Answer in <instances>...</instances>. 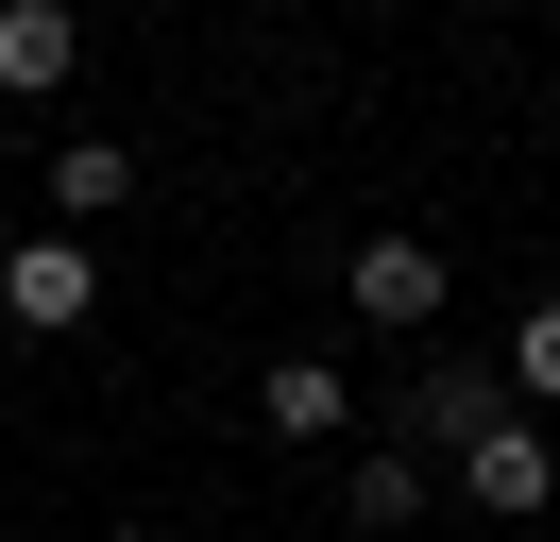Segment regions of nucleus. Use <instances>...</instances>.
<instances>
[{"instance_id": "1", "label": "nucleus", "mask_w": 560, "mask_h": 542, "mask_svg": "<svg viewBox=\"0 0 560 542\" xmlns=\"http://www.w3.org/2000/svg\"><path fill=\"white\" fill-rule=\"evenodd\" d=\"M458 492H476L492 526H544V508H560V440H544V424L510 406L492 440H458Z\"/></svg>"}, {"instance_id": "2", "label": "nucleus", "mask_w": 560, "mask_h": 542, "mask_svg": "<svg viewBox=\"0 0 560 542\" xmlns=\"http://www.w3.org/2000/svg\"><path fill=\"white\" fill-rule=\"evenodd\" d=\"M492 424H510V373H492V356L408 373V458H458V440H492Z\"/></svg>"}, {"instance_id": "3", "label": "nucleus", "mask_w": 560, "mask_h": 542, "mask_svg": "<svg viewBox=\"0 0 560 542\" xmlns=\"http://www.w3.org/2000/svg\"><path fill=\"white\" fill-rule=\"evenodd\" d=\"M0 305H18L35 339H69L85 305H103V255H85V237H18V255H0Z\"/></svg>"}, {"instance_id": "4", "label": "nucleus", "mask_w": 560, "mask_h": 542, "mask_svg": "<svg viewBox=\"0 0 560 542\" xmlns=\"http://www.w3.org/2000/svg\"><path fill=\"white\" fill-rule=\"evenodd\" d=\"M340 288H357V322H390V339H424V322H442V255H424V237H357V271H340Z\"/></svg>"}, {"instance_id": "5", "label": "nucleus", "mask_w": 560, "mask_h": 542, "mask_svg": "<svg viewBox=\"0 0 560 542\" xmlns=\"http://www.w3.org/2000/svg\"><path fill=\"white\" fill-rule=\"evenodd\" d=\"M255 424H272V440H340L357 424V373L340 356H272V373H255Z\"/></svg>"}, {"instance_id": "6", "label": "nucleus", "mask_w": 560, "mask_h": 542, "mask_svg": "<svg viewBox=\"0 0 560 542\" xmlns=\"http://www.w3.org/2000/svg\"><path fill=\"white\" fill-rule=\"evenodd\" d=\"M69 68H85V17H69V0H0V85L35 102V85H69Z\"/></svg>"}, {"instance_id": "7", "label": "nucleus", "mask_w": 560, "mask_h": 542, "mask_svg": "<svg viewBox=\"0 0 560 542\" xmlns=\"http://www.w3.org/2000/svg\"><path fill=\"white\" fill-rule=\"evenodd\" d=\"M340 508H357V542H390V526H424V458H408V440H374V458L340 474Z\"/></svg>"}, {"instance_id": "8", "label": "nucleus", "mask_w": 560, "mask_h": 542, "mask_svg": "<svg viewBox=\"0 0 560 542\" xmlns=\"http://www.w3.org/2000/svg\"><path fill=\"white\" fill-rule=\"evenodd\" d=\"M51 203H69V221H103V203H137V153H119V136H69V153H51Z\"/></svg>"}, {"instance_id": "9", "label": "nucleus", "mask_w": 560, "mask_h": 542, "mask_svg": "<svg viewBox=\"0 0 560 542\" xmlns=\"http://www.w3.org/2000/svg\"><path fill=\"white\" fill-rule=\"evenodd\" d=\"M510 390L560 406V305H526V322H510Z\"/></svg>"}]
</instances>
